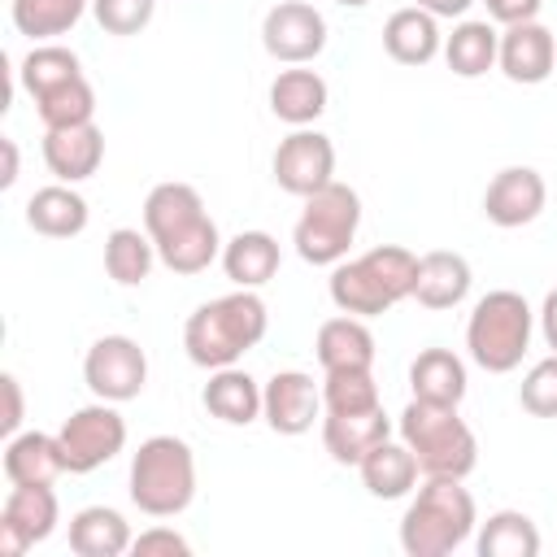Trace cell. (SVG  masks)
I'll use <instances>...</instances> for the list:
<instances>
[{
  "label": "cell",
  "instance_id": "cell-1",
  "mask_svg": "<svg viewBox=\"0 0 557 557\" xmlns=\"http://www.w3.org/2000/svg\"><path fill=\"white\" fill-rule=\"evenodd\" d=\"M144 231L174 274H200L222 261V235L191 183H157L144 200Z\"/></svg>",
  "mask_w": 557,
  "mask_h": 557
},
{
  "label": "cell",
  "instance_id": "cell-2",
  "mask_svg": "<svg viewBox=\"0 0 557 557\" xmlns=\"http://www.w3.org/2000/svg\"><path fill=\"white\" fill-rule=\"evenodd\" d=\"M265 326H270V313H265V300L252 292V287H235L226 296H213L205 300L187 326H183V348L191 357V366L200 370H222V366H235L248 348H257L265 339Z\"/></svg>",
  "mask_w": 557,
  "mask_h": 557
},
{
  "label": "cell",
  "instance_id": "cell-3",
  "mask_svg": "<svg viewBox=\"0 0 557 557\" xmlns=\"http://www.w3.org/2000/svg\"><path fill=\"white\" fill-rule=\"evenodd\" d=\"M413 278H418V257L400 244H379L352 261L331 265L326 292L339 313L379 318V313L396 309L405 296H413Z\"/></svg>",
  "mask_w": 557,
  "mask_h": 557
},
{
  "label": "cell",
  "instance_id": "cell-4",
  "mask_svg": "<svg viewBox=\"0 0 557 557\" xmlns=\"http://www.w3.org/2000/svg\"><path fill=\"white\" fill-rule=\"evenodd\" d=\"M479 527L474 496L461 479H426L400 518V548L409 557H448Z\"/></svg>",
  "mask_w": 557,
  "mask_h": 557
},
{
  "label": "cell",
  "instance_id": "cell-5",
  "mask_svg": "<svg viewBox=\"0 0 557 557\" xmlns=\"http://www.w3.org/2000/svg\"><path fill=\"white\" fill-rule=\"evenodd\" d=\"M396 431L418 457L422 479H466L479 466V440L457 413V405L409 400L396 418Z\"/></svg>",
  "mask_w": 557,
  "mask_h": 557
},
{
  "label": "cell",
  "instance_id": "cell-6",
  "mask_svg": "<svg viewBox=\"0 0 557 557\" xmlns=\"http://www.w3.org/2000/svg\"><path fill=\"white\" fill-rule=\"evenodd\" d=\"M131 500L148 518H178L196 500V457L178 435H148L131 457Z\"/></svg>",
  "mask_w": 557,
  "mask_h": 557
},
{
  "label": "cell",
  "instance_id": "cell-7",
  "mask_svg": "<svg viewBox=\"0 0 557 557\" xmlns=\"http://www.w3.org/2000/svg\"><path fill=\"white\" fill-rule=\"evenodd\" d=\"M531 331H535V313H531L527 296L496 287L470 309V322H466L470 361L487 374H509L522 366V357L531 348Z\"/></svg>",
  "mask_w": 557,
  "mask_h": 557
},
{
  "label": "cell",
  "instance_id": "cell-8",
  "mask_svg": "<svg viewBox=\"0 0 557 557\" xmlns=\"http://www.w3.org/2000/svg\"><path fill=\"white\" fill-rule=\"evenodd\" d=\"M357 226H361V196L348 183L331 178L322 191L305 196V209L292 231L296 257L309 265H339L357 239Z\"/></svg>",
  "mask_w": 557,
  "mask_h": 557
},
{
  "label": "cell",
  "instance_id": "cell-9",
  "mask_svg": "<svg viewBox=\"0 0 557 557\" xmlns=\"http://www.w3.org/2000/svg\"><path fill=\"white\" fill-rule=\"evenodd\" d=\"M57 440H61L70 474H91L126 448V418L113 409V400H96V405L74 409L61 422Z\"/></svg>",
  "mask_w": 557,
  "mask_h": 557
},
{
  "label": "cell",
  "instance_id": "cell-10",
  "mask_svg": "<svg viewBox=\"0 0 557 557\" xmlns=\"http://www.w3.org/2000/svg\"><path fill=\"white\" fill-rule=\"evenodd\" d=\"M83 383L96 400H135L148 383V357L131 335H100L83 357Z\"/></svg>",
  "mask_w": 557,
  "mask_h": 557
},
{
  "label": "cell",
  "instance_id": "cell-11",
  "mask_svg": "<svg viewBox=\"0 0 557 557\" xmlns=\"http://www.w3.org/2000/svg\"><path fill=\"white\" fill-rule=\"evenodd\" d=\"M270 170H274V183L287 196H300L305 200V196L322 191L335 178V144L322 131L296 126L287 139H278Z\"/></svg>",
  "mask_w": 557,
  "mask_h": 557
},
{
  "label": "cell",
  "instance_id": "cell-12",
  "mask_svg": "<svg viewBox=\"0 0 557 557\" xmlns=\"http://www.w3.org/2000/svg\"><path fill=\"white\" fill-rule=\"evenodd\" d=\"M261 44L283 65H309L326 48V17L309 0H278L261 17Z\"/></svg>",
  "mask_w": 557,
  "mask_h": 557
},
{
  "label": "cell",
  "instance_id": "cell-13",
  "mask_svg": "<svg viewBox=\"0 0 557 557\" xmlns=\"http://www.w3.org/2000/svg\"><path fill=\"white\" fill-rule=\"evenodd\" d=\"M61 522V505L52 487H13L0 509V553L22 557L26 548L44 544Z\"/></svg>",
  "mask_w": 557,
  "mask_h": 557
},
{
  "label": "cell",
  "instance_id": "cell-14",
  "mask_svg": "<svg viewBox=\"0 0 557 557\" xmlns=\"http://www.w3.org/2000/svg\"><path fill=\"white\" fill-rule=\"evenodd\" d=\"M322 413V387L305 370H278L261 387V418L274 435H305Z\"/></svg>",
  "mask_w": 557,
  "mask_h": 557
},
{
  "label": "cell",
  "instance_id": "cell-15",
  "mask_svg": "<svg viewBox=\"0 0 557 557\" xmlns=\"http://www.w3.org/2000/svg\"><path fill=\"white\" fill-rule=\"evenodd\" d=\"M544 200H548V187H544V174L531 170V165H505L487 191H483V213L492 226H527L544 213Z\"/></svg>",
  "mask_w": 557,
  "mask_h": 557
},
{
  "label": "cell",
  "instance_id": "cell-16",
  "mask_svg": "<svg viewBox=\"0 0 557 557\" xmlns=\"http://www.w3.org/2000/svg\"><path fill=\"white\" fill-rule=\"evenodd\" d=\"M496 65L509 83L535 87L557 70V35L535 17V22H518L500 30V52Z\"/></svg>",
  "mask_w": 557,
  "mask_h": 557
},
{
  "label": "cell",
  "instance_id": "cell-17",
  "mask_svg": "<svg viewBox=\"0 0 557 557\" xmlns=\"http://www.w3.org/2000/svg\"><path fill=\"white\" fill-rule=\"evenodd\" d=\"M100 161H104V131L96 122L44 131V165L52 170L57 183H83L100 170Z\"/></svg>",
  "mask_w": 557,
  "mask_h": 557
},
{
  "label": "cell",
  "instance_id": "cell-18",
  "mask_svg": "<svg viewBox=\"0 0 557 557\" xmlns=\"http://www.w3.org/2000/svg\"><path fill=\"white\" fill-rule=\"evenodd\" d=\"M65 453H61V440L48 435V431H17L9 435L4 444V479L13 487H52L61 474H65Z\"/></svg>",
  "mask_w": 557,
  "mask_h": 557
},
{
  "label": "cell",
  "instance_id": "cell-19",
  "mask_svg": "<svg viewBox=\"0 0 557 557\" xmlns=\"http://www.w3.org/2000/svg\"><path fill=\"white\" fill-rule=\"evenodd\" d=\"M470 261L453 248H435L418 257V278H413V300L422 309H457L470 296Z\"/></svg>",
  "mask_w": 557,
  "mask_h": 557
},
{
  "label": "cell",
  "instance_id": "cell-20",
  "mask_svg": "<svg viewBox=\"0 0 557 557\" xmlns=\"http://www.w3.org/2000/svg\"><path fill=\"white\" fill-rule=\"evenodd\" d=\"M387 435H392V418L383 413V405L357 409V413H326L322 418V444H326L331 461H339V466H357Z\"/></svg>",
  "mask_w": 557,
  "mask_h": 557
},
{
  "label": "cell",
  "instance_id": "cell-21",
  "mask_svg": "<svg viewBox=\"0 0 557 557\" xmlns=\"http://www.w3.org/2000/svg\"><path fill=\"white\" fill-rule=\"evenodd\" d=\"M383 48L392 61L400 65H426L435 61V52H444V35H440V17L418 9V4H405L396 9L387 22H383Z\"/></svg>",
  "mask_w": 557,
  "mask_h": 557
},
{
  "label": "cell",
  "instance_id": "cell-22",
  "mask_svg": "<svg viewBox=\"0 0 557 557\" xmlns=\"http://www.w3.org/2000/svg\"><path fill=\"white\" fill-rule=\"evenodd\" d=\"M326 96L331 91H326V78L318 70L292 65V70H278V78L270 83V113L296 131V126H309L326 113Z\"/></svg>",
  "mask_w": 557,
  "mask_h": 557
},
{
  "label": "cell",
  "instance_id": "cell-23",
  "mask_svg": "<svg viewBox=\"0 0 557 557\" xmlns=\"http://www.w3.org/2000/svg\"><path fill=\"white\" fill-rule=\"evenodd\" d=\"M318 366L331 374V370H374V335L366 326V318H352V313H339V318H326L318 326Z\"/></svg>",
  "mask_w": 557,
  "mask_h": 557
},
{
  "label": "cell",
  "instance_id": "cell-24",
  "mask_svg": "<svg viewBox=\"0 0 557 557\" xmlns=\"http://www.w3.org/2000/svg\"><path fill=\"white\" fill-rule=\"evenodd\" d=\"M87 200L74 191V183H52V187H39L30 200H26V226L35 235H48V239H74L87 231Z\"/></svg>",
  "mask_w": 557,
  "mask_h": 557
},
{
  "label": "cell",
  "instance_id": "cell-25",
  "mask_svg": "<svg viewBox=\"0 0 557 557\" xmlns=\"http://www.w3.org/2000/svg\"><path fill=\"white\" fill-rule=\"evenodd\" d=\"M466 361L453 348H422L409 366V392L426 405H461L466 400Z\"/></svg>",
  "mask_w": 557,
  "mask_h": 557
},
{
  "label": "cell",
  "instance_id": "cell-26",
  "mask_svg": "<svg viewBox=\"0 0 557 557\" xmlns=\"http://www.w3.org/2000/svg\"><path fill=\"white\" fill-rule=\"evenodd\" d=\"M357 470H361V483H366V492L370 496H379V500H400V496H409L413 492V483H418V457L409 453V444L405 440H383V444H374L361 461H357Z\"/></svg>",
  "mask_w": 557,
  "mask_h": 557
},
{
  "label": "cell",
  "instance_id": "cell-27",
  "mask_svg": "<svg viewBox=\"0 0 557 557\" xmlns=\"http://www.w3.org/2000/svg\"><path fill=\"white\" fill-rule=\"evenodd\" d=\"M200 400L226 426H248V422L261 418V383L248 370H239V366L213 370L209 383H205V392H200Z\"/></svg>",
  "mask_w": 557,
  "mask_h": 557
},
{
  "label": "cell",
  "instance_id": "cell-28",
  "mask_svg": "<svg viewBox=\"0 0 557 557\" xmlns=\"http://www.w3.org/2000/svg\"><path fill=\"white\" fill-rule=\"evenodd\" d=\"M278 239L270 231H239L222 244V270L235 287H265L274 274H278Z\"/></svg>",
  "mask_w": 557,
  "mask_h": 557
},
{
  "label": "cell",
  "instance_id": "cell-29",
  "mask_svg": "<svg viewBox=\"0 0 557 557\" xmlns=\"http://www.w3.org/2000/svg\"><path fill=\"white\" fill-rule=\"evenodd\" d=\"M131 544V522L109 505H87L70 518V553L78 557H122Z\"/></svg>",
  "mask_w": 557,
  "mask_h": 557
},
{
  "label": "cell",
  "instance_id": "cell-30",
  "mask_svg": "<svg viewBox=\"0 0 557 557\" xmlns=\"http://www.w3.org/2000/svg\"><path fill=\"white\" fill-rule=\"evenodd\" d=\"M500 30L492 22H457L453 35H444V61L457 78H483L496 65Z\"/></svg>",
  "mask_w": 557,
  "mask_h": 557
},
{
  "label": "cell",
  "instance_id": "cell-31",
  "mask_svg": "<svg viewBox=\"0 0 557 557\" xmlns=\"http://www.w3.org/2000/svg\"><path fill=\"white\" fill-rule=\"evenodd\" d=\"M479 557H540V531L522 509H496L479 535H474Z\"/></svg>",
  "mask_w": 557,
  "mask_h": 557
},
{
  "label": "cell",
  "instance_id": "cell-32",
  "mask_svg": "<svg viewBox=\"0 0 557 557\" xmlns=\"http://www.w3.org/2000/svg\"><path fill=\"white\" fill-rule=\"evenodd\" d=\"M91 0H13L9 17L17 26V35L35 39V44H52L57 35L74 30L78 17L87 13Z\"/></svg>",
  "mask_w": 557,
  "mask_h": 557
},
{
  "label": "cell",
  "instance_id": "cell-33",
  "mask_svg": "<svg viewBox=\"0 0 557 557\" xmlns=\"http://www.w3.org/2000/svg\"><path fill=\"white\" fill-rule=\"evenodd\" d=\"M152 261H161V257H157V244L148 239V231H135V226L109 231V239H104V270H109V278L117 287L144 283L152 274Z\"/></svg>",
  "mask_w": 557,
  "mask_h": 557
},
{
  "label": "cell",
  "instance_id": "cell-34",
  "mask_svg": "<svg viewBox=\"0 0 557 557\" xmlns=\"http://www.w3.org/2000/svg\"><path fill=\"white\" fill-rule=\"evenodd\" d=\"M17 78H22L26 96H30V100H39V96H48V91L65 87L70 78H83V61H78V52L61 48V44H35V48L22 57Z\"/></svg>",
  "mask_w": 557,
  "mask_h": 557
},
{
  "label": "cell",
  "instance_id": "cell-35",
  "mask_svg": "<svg viewBox=\"0 0 557 557\" xmlns=\"http://www.w3.org/2000/svg\"><path fill=\"white\" fill-rule=\"evenodd\" d=\"M35 113H39L44 131L96 122V91H91L87 74H83V78H70L65 87H57V91H48V96H39V100H35Z\"/></svg>",
  "mask_w": 557,
  "mask_h": 557
},
{
  "label": "cell",
  "instance_id": "cell-36",
  "mask_svg": "<svg viewBox=\"0 0 557 557\" xmlns=\"http://www.w3.org/2000/svg\"><path fill=\"white\" fill-rule=\"evenodd\" d=\"M374 405H383L374 370H331L322 379V409L326 413H357V409H374Z\"/></svg>",
  "mask_w": 557,
  "mask_h": 557
},
{
  "label": "cell",
  "instance_id": "cell-37",
  "mask_svg": "<svg viewBox=\"0 0 557 557\" xmlns=\"http://www.w3.org/2000/svg\"><path fill=\"white\" fill-rule=\"evenodd\" d=\"M518 400H522V409L531 418H557V352H548L544 361H535L522 374Z\"/></svg>",
  "mask_w": 557,
  "mask_h": 557
},
{
  "label": "cell",
  "instance_id": "cell-38",
  "mask_svg": "<svg viewBox=\"0 0 557 557\" xmlns=\"http://www.w3.org/2000/svg\"><path fill=\"white\" fill-rule=\"evenodd\" d=\"M152 9L157 0H91V13L109 35H139L152 22Z\"/></svg>",
  "mask_w": 557,
  "mask_h": 557
},
{
  "label": "cell",
  "instance_id": "cell-39",
  "mask_svg": "<svg viewBox=\"0 0 557 557\" xmlns=\"http://www.w3.org/2000/svg\"><path fill=\"white\" fill-rule=\"evenodd\" d=\"M131 553H135V557H152V553H170V557L178 553V557H187V553H191V544H187L178 531H170V527H152V531L135 535Z\"/></svg>",
  "mask_w": 557,
  "mask_h": 557
},
{
  "label": "cell",
  "instance_id": "cell-40",
  "mask_svg": "<svg viewBox=\"0 0 557 557\" xmlns=\"http://www.w3.org/2000/svg\"><path fill=\"white\" fill-rule=\"evenodd\" d=\"M487 4V17L500 22V26H518V22H535L544 0H483Z\"/></svg>",
  "mask_w": 557,
  "mask_h": 557
},
{
  "label": "cell",
  "instance_id": "cell-41",
  "mask_svg": "<svg viewBox=\"0 0 557 557\" xmlns=\"http://www.w3.org/2000/svg\"><path fill=\"white\" fill-rule=\"evenodd\" d=\"M0 383H4V418H0V426H4V435H17V426H22V383L13 374H4Z\"/></svg>",
  "mask_w": 557,
  "mask_h": 557
},
{
  "label": "cell",
  "instance_id": "cell-42",
  "mask_svg": "<svg viewBox=\"0 0 557 557\" xmlns=\"http://www.w3.org/2000/svg\"><path fill=\"white\" fill-rule=\"evenodd\" d=\"M540 335H544V344L557 352V287L544 296V305H540Z\"/></svg>",
  "mask_w": 557,
  "mask_h": 557
},
{
  "label": "cell",
  "instance_id": "cell-43",
  "mask_svg": "<svg viewBox=\"0 0 557 557\" xmlns=\"http://www.w3.org/2000/svg\"><path fill=\"white\" fill-rule=\"evenodd\" d=\"M418 9H426V13H435V17H461L474 0H413Z\"/></svg>",
  "mask_w": 557,
  "mask_h": 557
},
{
  "label": "cell",
  "instance_id": "cell-44",
  "mask_svg": "<svg viewBox=\"0 0 557 557\" xmlns=\"http://www.w3.org/2000/svg\"><path fill=\"white\" fill-rule=\"evenodd\" d=\"M0 152H4V170H0V187H13V183H17V144H13V139H0Z\"/></svg>",
  "mask_w": 557,
  "mask_h": 557
},
{
  "label": "cell",
  "instance_id": "cell-45",
  "mask_svg": "<svg viewBox=\"0 0 557 557\" xmlns=\"http://www.w3.org/2000/svg\"><path fill=\"white\" fill-rule=\"evenodd\" d=\"M335 4H344V9H361V4H370V0H335Z\"/></svg>",
  "mask_w": 557,
  "mask_h": 557
}]
</instances>
